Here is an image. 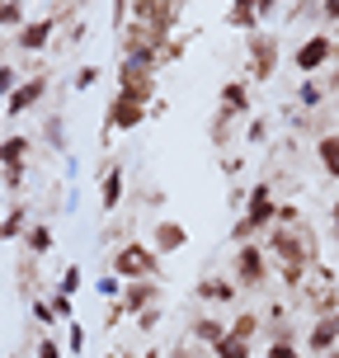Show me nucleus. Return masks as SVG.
I'll return each mask as SVG.
<instances>
[{
    "label": "nucleus",
    "mask_w": 339,
    "mask_h": 358,
    "mask_svg": "<svg viewBox=\"0 0 339 358\" xmlns=\"http://www.w3.org/2000/svg\"><path fill=\"white\" fill-rule=\"evenodd\" d=\"M273 217H278L273 189H268L264 179H259V184H250V198H245V208H240V217H236L231 241H236V245H245V241H254V236L264 231V227H273Z\"/></svg>",
    "instance_id": "1"
},
{
    "label": "nucleus",
    "mask_w": 339,
    "mask_h": 358,
    "mask_svg": "<svg viewBox=\"0 0 339 358\" xmlns=\"http://www.w3.org/2000/svg\"><path fill=\"white\" fill-rule=\"evenodd\" d=\"M264 255H273L278 268H306L311 264V236H306V227H273Z\"/></svg>",
    "instance_id": "2"
},
{
    "label": "nucleus",
    "mask_w": 339,
    "mask_h": 358,
    "mask_svg": "<svg viewBox=\"0 0 339 358\" xmlns=\"http://www.w3.org/2000/svg\"><path fill=\"white\" fill-rule=\"evenodd\" d=\"M113 273L132 283V278H161V255L151 250L146 241H123L113 250Z\"/></svg>",
    "instance_id": "3"
},
{
    "label": "nucleus",
    "mask_w": 339,
    "mask_h": 358,
    "mask_svg": "<svg viewBox=\"0 0 339 358\" xmlns=\"http://www.w3.org/2000/svg\"><path fill=\"white\" fill-rule=\"evenodd\" d=\"M231 283H236V287H245V292H254V287H264V283H268V255H264V245L245 241V245L236 250Z\"/></svg>",
    "instance_id": "4"
},
{
    "label": "nucleus",
    "mask_w": 339,
    "mask_h": 358,
    "mask_svg": "<svg viewBox=\"0 0 339 358\" xmlns=\"http://www.w3.org/2000/svg\"><path fill=\"white\" fill-rule=\"evenodd\" d=\"M278 66V43L273 34H245V80H268Z\"/></svg>",
    "instance_id": "5"
},
{
    "label": "nucleus",
    "mask_w": 339,
    "mask_h": 358,
    "mask_svg": "<svg viewBox=\"0 0 339 358\" xmlns=\"http://www.w3.org/2000/svg\"><path fill=\"white\" fill-rule=\"evenodd\" d=\"M146 113H151V104L132 99V94H123V90H113L108 113H104V132H132V127L146 123Z\"/></svg>",
    "instance_id": "6"
},
{
    "label": "nucleus",
    "mask_w": 339,
    "mask_h": 358,
    "mask_svg": "<svg viewBox=\"0 0 339 358\" xmlns=\"http://www.w3.org/2000/svg\"><path fill=\"white\" fill-rule=\"evenodd\" d=\"M335 38H325V34H311L302 43V48H297V52H292V66H297V71L302 76H316L321 71V66H330V62H335Z\"/></svg>",
    "instance_id": "7"
},
{
    "label": "nucleus",
    "mask_w": 339,
    "mask_h": 358,
    "mask_svg": "<svg viewBox=\"0 0 339 358\" xmlns=\"http://www.w3.org/2000/svg\"><path fill=\"white\" fill-rule=\"evenodd\" d=\"M123 311L127 316H142V311H151V306H161V278H132V283H123Z\"/></svg>",
    "instance_id": "8"
},
{
    "label": "nucleus",
    "mask_w": 339,
    "mask_h": 358,
    "mask_svg": "<svg viewBox=\"0 0 339 358\" xmlns=\"http://www.w3.org/2000/svg\"><path fill=\"white\" fill-rule=\"evenodd\" d=\"M52 34H57V19L38 15V19H24V29L15 34V43H19V52H48Z\"/></svg>",
    "instance_id": "9"
},
{
    "label": "nucleus",
    "mask_w": 339,
    "mask_h": 358,
    "mask_svg": "<svg viewBox=\"0 0 339 358\" xmlns=\"http://www.w3.org/2000/svg\"><path fill=\"white\" fill-rule=\"evenodd\" d=\"M43 94H48V76H29V80H19L15 94L5 99V113L19 118V113H29L34 104H43Z\"/></svg>",
    "instance_id": "10"
},
{
    "label": "nucleus",
    "mask_w": 339,
    "mask_h": 358,
    "mask_svg": "<svg viewBox=\"0 0 339 358\" xmlns=\"http://www.w3.org/2000/svg\"><path fill=\"white\" fill-rule=\"evenodd\" d=\"M217 113H226V118H236V123L250 118V90H245V80H226V85H222V94H217Z\"/></svg>",
    "instance_id": "11"
},
{
    "label": "nucleus",
    "mask_w": 339,
    "mask_h": 358,
    "mask_svg": "<svg viewBox=\"0 0 339 358\" xmlns=\"http://www.w3.org/2000/svg\"><path fill=\"white\" fill-rule=\"evenodd\" d=\"M335 344H339V311H321L316 325L306 330V349L311 354H330Z\"/></svg>",
    "instance_id": "12"
},
{
    "label": "nucleus",
    "mask_w": 339,
    "mask_h": 358,
    "mask_svg": "<svg viewBox=\"0 0 339 358\" xmlns=\"http://www.w3.org/2000/svg\"><path fill=\"white\" fill-rule=\"evenodd\" d=\"M123 194H127V170L123 165H108L99 175V208L104 213H118L123 208Z\"/></svg>",
    "instance_id": "13"
},
{
    "label": "nucleus",
    "mask_w": 339,
    "mask_h": 358,
    "mask_svg": "<svg viewBox=\"0 0 339 358\" xmlns=\"http://www.w3.org/2000/svg\"><path fill=\"white\" fill-rule=\"evenodd\" d=\"M184 245H189L184 222H156V231H151V250L156 255H179Z\"/></svg>",
    "instance_id": "14"
},
{
    "label": "nucleus",
    "mask_w": 339,
    "mask_h": 358,
    "mask_svg": "<svg viewBox=\"0 0 339 358\" xmlns=\"http://www.w3.org/2000/svg\"><path fill=\"white\" fill-rule=\"evenodd\" d=\"M29 227H34V222H29V203H10L5 217H0V241H24Z\"/></svg>",
    "instance_id": "15"
},
{
    "label": "nucleus",
    "mask_w": 339,
    "mask_h": 358,
    "mask_svg": "<svg viewBox=\"0 0 339 358\" xmlns=\"http://www.w3.org/2000/svg\"><path fill=\"white\" fill-rule=\"evenodd\" d=\"M52 245H57V231L48 227V222H34V227L24 231V250L34 255V259H43V255H52Z\"/></svg>",
    "instance_id": "16"
},
{
    "label": "nucleus",
    "mask_w": 339,
    "mask_h": 358,
    "mask_svg": "<svg viewBox=\"0 0 339 358\" xmlns=\"http://www.w3.org/2000/svg\"><path fill=\"white\" fill-rule=\"evenodd\" d=\"M194 292H198V302H217V306H222V302H236V292H240V287H236L231 278H203Z\"/></svg>",
    "instance_id": "17"
},
{
    "label": "nucleus",
    "mask_w": 339,
    "mask_h": 358,
    "mask_svg": "<svg viewBox=\"0 0 339 358\" xmlns=\"http://www.w3.org/2000/svg\"><path fill=\"white\" fill-rule=\"evenodd\" d=\"M231 10H226V24L240 29V34H254L259 29V10H254V0H226Z\"/></svg>",
    "instance_id": "18"
},
{
    "label": "nucleus",
    "mask_w": 339,
    "mask_h": 358,
    "mask_svg": "<svg viewBox=\"0 0 339 358\" xmlns=\"http://www.w3.org/2000/svg\"><path fill=\"white\" fill-rule=\"evenodd\" d=\"M189 335H194V344H208V349H217V344L226 340V325L217 321V316H198V321L189 325Z\"/></svg>",
    "instance_id": "19"
},
{
    "label": "nucleus",
    "mask_w": 339,
    "mask_h": 358,
    "mask_svg": "<svg viewBox=\"0 0 339 358\" xmlns=\"http://www.w3.org/2000/svg\"><path fill=\"white\" fill-rule=\"evenodd\" d=\"M29 137H24V132H10V137H0V170H5V165H24V156H29Z\"/></svg>",
    "instance_id": "20"
},
{
    "label": "nucleus",
    "mask_w": 339,
    "mask_h": 358,
    "mask_svg": "<svg viewBox=\"0 0 339 358\" xmlns=\"http://www.w3.org/2000/svg\"><path fill=\"white\" fill-rule=\"evenodd\" d=\"M316 161L330 179H339V132H325L321 142H316Z\"/></svg>",
    "instance_id": "21"
},
{
    "label": "nucleus",
    "mask_w": 339,
    "mask_h": 358,
    "mask_svg": "<svg viewBox=\"0 0 339 358\" xmlns=\"http://www.w3.org/2000/svg\"><path fill=\"white\" fill-rule=\"evenodd\" d=\"M212 358H254V349H250V340H236V335H226V340L212 349Z\"/></svg>",
    "instance_id": "22"
},
{
    "label": "nucleus",
    "mask_w": 339,
    "mask_h": 358,
    "mask_svg": "<svg viewBox=\"0 0 339 358\" xmlns=\"http://www.w3.org/2000/svg\"><path fill=\"white\" fill-rule=\"evenodd\" d=\"M231 123H236V118H226V113H217V118H212V132H208V137H212L217 151H226V146H231Z\"/></svg>",
    "instance_id": "23"
},
{
    "label": "nucleus",
    "mask_w": 339,
    "mask_h": 358,
    "mask_svg": "<svg viewBox=\"0 0 339 358\" xmlns=\"http://www.w3.org/2000/svg\"><path fill=\"white\" fill-rule=\"evenodd\" d=\"M48 306H52L57 321H71V316H75V302L66 297V292H62V287H52V292H48Z\"/></svg>",
    "instance_id": "24"
},
{
    "label": "nucleus",
    "mask_w": 339,
    "mask_h": 358,
    "mask_svg": "<svg viewBox=\"0 0 339 358\" xmlns=\"http://www.w3.org/2000/svg\"><path fill=\"white\" fill-rule=\"evenodd\" d=\"M321 99H325V85H321V80H302V85H297V104H302V108H316Z\"/></svg>",
    "instance_id": "25"
},
{
    "label": "nucleus",
    "mask_w": 339,
    "mask_h": 358,
    "mask_svg": "<svg viewBox=\"0 0 339 358\" xmlns=\"http://www.w3.org/2000/svg\"><path fill=\"white\" fill-rule=\"evenodd\" d=\"M0 29H24V0H5L0 5Z\"/></svg>",
    "instance_id": "26"
},
{
    "label": "nucleus",
    "mask_w": 339,
    "mask_h": 358,
    "mask_svg": "<svg viewBox=\"0 0 339 358\" xmlns=\"http://www.w3.org/2000/svg\"><path fill=\"white\" fill-rule=\"evenodd\" d=\"M254 330H259V316H250V311L226 325V335H236V340H254Z\"/></svg>",
    "instance_id": "27"
},
{
    "label": "nucleus",
    "mask_w": 339,
    "mask_h": 358,
    "mask_svg": "<svg viewBox=\"0 0 339 358\" xmlns=\"http://www.w3.org/2000/svg\"><path fill=\"white\" fill-rule=\"evenodd\" d=\"M80 283H85V273H80V264H66V268H62V278H57V287H62L66 297H75V292H80Z\"/></svg>",
    "instance_id": "28"
},
{
    "label": "nucleus",
    "mask_w": 339,
    "mask_h": 358,
    "mask_svg": "<svg viewBox=\"0 0 339 358\" xmlns=\"http://www.w3.org/2000/svg\"><path fill=\"white\" fill-rule=\"evenodd\" d=\"M43 137H48L57 151H66V123H62V113H57V118H48V132H43Z\"/></svg>",
    "instance_id": "29"
},
{
    "label": "nucleus",
    "mask_w": 339,
    "mask_h": 358,
    "mask_svg": "<svg viewBox=\"0 0 339 358\" xmlns=\"http://www.w3.org/2000/svg\"><path fill=\"white\" fill-rule=\"evenodd\" d=\"M0 184H5L10 194H19V189H24V165H5V170H0Z\"/></svg>",
    "instance_id": "30"
},
{
    "label": "nucleus",
    "mask_w": 339,
    "mask_h": 358,
    "mask_svg": "<svg viewBox=\"0 0 339 358\" xmlns=\"http://www.w3.org/2000/svg\"><path fill=\"white\" fill-rule=\"evenodd\" d=\"M75 90H89V85H99V66H94V62H85V66H80V71H75V80H71Z\"/></svg>",
    "instance_id": "31"
},
{
    "label": "nucleus",
    "mask_w": 339,
    "mask_h": 358,
    "mask_svg": "<svg viewBox=\"0 0 339 358\" xmlns=\"http://www.w3.org/2000/svg\"><path fill=\"white\" fill-rule=\"evenodd\" d=\"M264 358H302V354H297V349H292V340H268Z\"/></svg>",
    "instance_id": "32"
},
{
    "label": "nucleus",
    "mask_w": 339,
    "mask_h": 358,
    "mask_svg": "<svg viewBox=\"0 0 339 358\" xmlns=\"http://www.w3.org/2000/svg\"><path fill=\"white\" fill-rule=\"evenodd\" d=\"M245 142H250V146L268 142V123H264V118H250V127H245Z\"/></svg>",
    "instance_id": "33"
},
{
    "label": "nucleus",
    "mask_w": 339,
    "mask_h": 358,
    "mask_svg": "<svg viewBox=\"0 0 339 358\" xmlns=\"http://www.w3.org/2000/svg\"><path fill=\"white\" fill-rule=\"evenodd\" d=\"M15 85H19V71H15V66H0V99H10Z\"/></svg>",
    "instance_id": "34"
},
{
    "label": "nucleus",
    "mask_w": 339,
    "mask_h": 358,
    "mask_svg": "<svg viewBox=\"0 0 339 358\" xmlns=\"http://www.w3.org/2000/svg\"><path fill=\"white\" fill-rule=\"evenodd\" d=\"M161 306H151V311H142V316H137V330H142V335H151V330H156V325H161Z\"/></svg>",
    "instance_id": "35"
},
{
    "label": "nucleus",
    "mask_w": 339,
    "mask_h": 358,
    "mask_svg": "<svg viewBox=\"0 0 339 358\" xmlns=\"http://www.w3.org/2000/svg\"><path fill=\"white\" fill-rule=\"evenodd\" d=\"M170 358H212V349H198V344L189 340V344H179V349H170Z\"/></svg>",
    "instance_id": "36"
},
{
    "label": "nucleus",
    "mask_w": 339,
    "mask_h": 358,
    "mask_svg": "<svg viewBox=\"0 0 339 358\" xmlns=\"http://www.w3.org/2000/svg\"><path fill=\"white\" fill-rule=\"evenodd\" d=\"M99 292H104V297H123V278H118V273H108V278H99Z\"/></svg>",
    "instance_id": "37"
},
{
    "label": "nucleus",
    "mask_w": 339,
    "mask_h": 358,
    "mask_svg": "<svg viewBox=\"0 0 339 358\" xmlns=\"http://www.w3.org/2000/svg\"><path fill=\"white\" fill-rule=\"evenodd\" d=\"M179 57H184V38H170V43L161 48V66L165 62H179Z\"/></svg>",
    "instance_id": "38"
},
{
    "label": "nucleus",
    "mask_w": 339,
    "mask_h": 358,
    "mask_svg": "<svg viewBox=\"0 0 339 358\" xmlns=\"http://www.w3.org/2000/svg\"><path fill=\"white\" fill-rule=\"evenodd\" d=\"M38 358H62V344H57V335H43V340H38Z\"/></svg>",
    "instance_id": "39"
},
{
    "label": "nucleus",
    "mask_w": 339,
    "mask_h": 358,
    "mask_svg": "<svg viewBox=\"0 0 339 358\" xmlns=\"http://www.w3.org/2000/svg\"><path fill=\"white\" fill-rule=\"evenodd\" d=\"M66 349H71V354L85 349V325H71V330H66Z\"/></svg>",
    "instance_id": "40"
},
{
    "label": "nucleus",
    "mask_w": 339,
    "mask_h": 358,
    "mask_svg": "<svg viewBox=\"0 0 339 358\" xmlns=\"http://www.w3.org/2000/svg\"><path fill=\"white\" fill-rule=\"evenodd\" d=\"M34 321H38V325H57V316H52V306H48V297H43V302H34Z\"/></svg>",
    "instance_id": "41"
},
{
    "label": "nucleus",
    "mask_w": 339,
    "mask_h": 358,
    "mask_svg": "<svg viewBox=\"0 0 339 358\" xmlns=\"http://www.w3.org/2000/svg\"><path fill=\"white\" fill-rule=\"evenodd\" d=\"M316 15L325 19V24H339V0H321V10Z\"/></svg>",
    "instance_id": "42"
},
{
    "label": "nucleus",
    "mask_w": 339,
    "mask_h": 358,
    "mask_svg": "<svg viewBox=\"0 0 339 358\" xmlns=\"http://www.w3.org/2000/svg\"><path fill=\"white\" fill-rule=\"evenodd\" d=\"M278 5H283V0H254V10H259V19H273V15H278Z\"/></svg>",
    "instance_id": "43"
},
{
    "label": "nucleus",
    "mask_w": 339,
    "mask_h": 358,
    "mask_svg": "<svg viewBox=\"0 0 339 358\" xmlns=\"http://www.w3.org/2000/svg\"><path fill=\"white\" fill-rule=\"evenodd\" d=\"M113 24L127 29V0H113Z\"/></svg>",
    "instance_id": "44"
},
{
    "label": "nucleus",
    "mask_w": 339,
    "mask_h": 358,
    "mask_svg": "<svg viewBox=\"0 0 339 358\" xmlns=\"http://www.w3.org/2000/svg\"><path fill=\"white\" fill-rule=\"evenodd\" d=\"M222 175H226V179L240 175V156H226V161H222Z\"/></svg>",
    "instance_id": "45"
},
{
    "label": "nucleus",
    "mask_w": 339,
    "mask_h": 358,
    "mask_svg": "<svg viewBox=\"0 0 339 358\" xmlns=\"http://www.w3.org/2000/svg\"><path fill=\"white\" fill-rule=\"evenodd\" d=\"M123 316H127V311H123V302H113V306H108V316H104V321H108V325H118Z\"/></svg>",
    "instance_id": "46"
},
{
    "label": "nucleus",
    "mask_w": 339,
    "mask_h": 358,
    "mask_svg": "<svg viewBox=\"0 0 339 358\" xmlns=\"http://www.w3.org/2000/svg\"><path fill=\"white\" fill-rule=\"evenodd\" d=\"M339 57V52H335ZM330 90H339V62H335V71H330V80H325V94H330Z\"/></svg>",
    "instance_id": "47"
},
{
    "label": "nucleus",
    "mask_w": 339,
    "mask_h": 358,
    "mask_svg": "<svg viewBox=\"0 0 339 358\" xmlns=\"http://www.w3.org/2000/svg\"><path fill=\"white\" fill-rule=\"evenodd\" d=\"M330 231H335V241H339V203L330 208Z\"/></svg>",
    "instance_id": "48"
},
{
    "label": "nucleus",
    "mask_w": 339,
    "mask_h": 358,
    "mask_svg": "<svg viewBox=\"0 0 339 358\" xmlns=\"http://www.w3.org/2000/svg\"><path fill=\"white\" fill-rule=\"evenodd\" d=\"M161 354H165V349H146V354H142V358H161Z\"/></svg>",
    "instance_id": "49"
},
{
    "label": "nucleus",
    "mask_w": 339,
    "mask_h": 358,
    "mask_svg": "<svg viewBox=\"0 0 339 358\" xmlns=\"http://www.w3.org/2000/svg\"><path fill=\"white\" fill-rule=\"evenodd\" d=\"M325 358H339V354H335V349H330V354H325Z\"/></svg>",
    "instance_id": "50"
},
{
    "label": "nucleus",
    "mask_w": 339,
    "mask_h": 358,
    "mask_svg": "<svg viewBox=\"0 0 339 358\" xmlns=\"http://www.w3.org/2000/svg\"><path fill=\"white\" fill-rule=\"evenodd\" d=\"M118 358H132V354H118Z\"/></svg>",
    "instance_id": "51"
},
{
    "label": "nucleus",
    "mask_w": 339,
    "mask_h": 358,
    "mask_svg": "<svg viewBox=\"0 0 339 358\" xmlns=\"http://www.w3.org/2000/svg\"><path fill=\"white\" fill-rule=\"evenodd\" d=\"M0 5H5V0H0Z\"/></svg>",
    "instance_id": "52"
}]
</instances>
